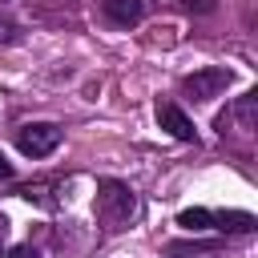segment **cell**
Instances as JSON below:
<instances>
[{"mask_svg": "<svg viewBox=\"0 0 258 258\" xmlns=\"http://www.w3.org/2000/svg\"><path fill=\"white\" fill-rule=\"evenodd\" d=\"M137 214H141V202H137L129 181H121V177H101L97 181V222H101V230L121 234L137 222Z\"/></svg>", "mask_w": 258, "mask_h": 258, "instance_id": "1", "label": "cell"}, {"mask_svg": "<svg viewBox=\"0 0 258 258\" xmlns=\"http://www.w3.org/2000/svg\"><path fill=\"white\" fill-rule=\"evenodd\" d=\"M177 226L189 230V234H202V230L254 234V230H258V218L246 214V210H206V206H194V210H181V214H177Z\"/></svg>", "mask_w": 258, "mask_h": 258, "instance_id": "2", "label": "cell"}, {"mask_svg": "<svg viewBox=\"0 0 258 258\" xmlns=\"http://www.w3.org/2000/svg\"><path fill=\"white\" fill-rule=\"evenodd\" d=\"M218 133L250 145L254 133H258V93H242L234 105H226L218 113Z\"/></svg>", "mask_w": 258, "mask_h": 258, "instance_id": "3", "label": "cell"}, {"mask_svg": "<svg viewBox=\"0 0 258 258\" xmlns=\"http://www.w3.org/2000/svg\"><path fill=\"white\" fill-rule=\"evenodd\" d=\"M230 85H234V73H230V69H222V64H210V69L189 73V77L181 81V93H185L194 105H206V101L222 97Z\"/></svg>", "mask_w": 258, "mask_h": 258, "instance_id": "4", "label": "cell"}, {"mask_svg": "<svg viewBox=\"0 0 258 258\" xmlns=\"http://www.w3.org/2000/svg\"><path fill=\"white\" fill-rule=\"evenodd\" d=\"M60 137L64 133L52 121H24V125H16V149L24 157H48V153H56Z\"/></svg>", "mask_w": 258, "mask_h": 258, "instance_id": "5", "label": "cell"}, {"mask_svg": "<svg viewBox=\"0 0 258 258\" xmlns=\"http://www.w3.org/2000/svg\"><path fill=\"white\" fill-rule=\"evenodd\" d=\"M157 125L173 137V141H185V145H198V129H194V121L181 113V105H173V101H161L157 105Z\"/></svg>", "mask_w": 258, "mask_h": 258, "instance_id": "6", "label": "cell"}, {"mask_svg": "<svg viewBox=\"0 0 258 258\" xmlns=\"http://www.w3.org/2000/svg\"><path fill=\"white\" fill-rule=\"evenodd\" d=\"M101 16L113 28H133L145 16V0H101Z\"/></svg>", "mask_w": 258, "mask_h": 258, "instance_id": "7", "label": "cell"}, {"mask_svg": "<svg viewBox=\"0 0 258 258\" xmlns=\"http://www.w3.org/2000/svg\"><path fill=\"white\" fill-rule=\"evenodd\" d=\"M52 189H56V181H28V185H20L16 194H20L24 202L40 206V210H56V206H60V198H52Z\"/></svg>", "mask_w": 258, "mask_h": 258, "instance_id": "8", "label": "cell"}, {"mask_svg": "<svg viewBox=\"0 0 258 258\" xmlns=\"http://www.w3.org/2000/svg\"><path fill=\"white\" fill-rule=\"evenodd\" d=\"M0 44H20V24L16 20H0Z\"/></svg>", "mask_w": 258, "mask_h": 258, "instance_id": "9", "label": "cell"}, {"mask_svg": "<svg viewBox=\"0 0 258 258\" xmlns=\"http://www.w3.org/2000/svg\"><path fill=\"white\" fill-rule=\"evenodd\" d=\"M181 8L194 12V16H210V12L218 8V0H181Z\"/></svg>", "mask_w": 258, "mask_h": 258, "instance_id": "10", "label": "cell"}, {"mask_svg": "<svg viewBox=\"0 0 258 258\" xmlns=\"http://www.w3.org/2000/svg\"><path fill=\"white\" fill-rule=\"evenodd\" d=\"M0 258H40V254H36V246H32V242H20V246L0 250Z\"/></svg>", "mask_w": 258, "mask_h": 258, "instance_id": "11", "label": "cell"}, {"mask_svg": "<svg viewBox=\"0 0 258 258\" xmlns=\"http://www.w3.org/2000/svg\"><path fill=\"white\" fill-rule=\"evenodd\" d=\"M8 177H12V161H8L4 149H0V181H8Z\"/></svg>", "mask_w": 258, "mask_h": 258, "instance_id": "12", "label": "cell"}, {"mask_svg": "<svg viewBox=\"0 0 258 258\" xmlns=\"http://www.w3.org/2000/svg\"><path fill=\"white\" fill-rule=\"evenodd\" d=\"M8 226H12V222L0 214V250H4V242H8Z\"/></svg>", "mask_w": 258, "mask_h": 258, "instance_id": "13", "label": "cell"}, {"mask_svg": "<svg viewBox=\"0 0 258 258\" xmlns=\"http://www.w3.org/2000/svg\"><path fill=\"white\" fill-rule=\"evenodd\" d=\"M52 4H73V0H52Z\"/></svg>", "mask_w": 258, "mask_h": 258, "instance_id": "14", "label": "cell"}]
</instances>
